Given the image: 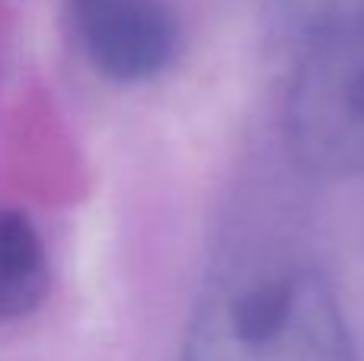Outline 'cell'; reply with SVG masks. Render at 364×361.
<instances>
[{"label":"cell","instance_id":"cell-2","mask_svg":"<svg viewBox=\"0 0 364 361\" xmlns=\"http://www.w3.org/2000/svg\"><path fill=\"white\" fill-rule=\"evenodd\" d=\"M284 102L294 157L314 173H364V19L307 36Z\"/></svg>","mask_w":364,"mask_h":361},{"label":"cell","instance_id":"cell-5","mask_svg":"<svg viewBox=\"0 0 364 361\" xmlns=\"http://www.w3.org/2000/svg\"><path fill=\"white\" fill-rule=\"evenodd\" d=\"M288 6L304 23L307 36L364 19V0H288Z\"/></svg>","mask_w":364,"mask_h":361},{"label":"cell","instance_id":"cell-4","mask_svg":"<svg viewBox=\"0 0 364 361\" xmlns=\"http://www.w3.org/2000/svg\"><path fill=\"white\" fill-rule=\"evenodd\" d=\"M51 288L48 249L19 208L0 205V323L38 311Z\"/></svg>","mask_w":364,"mask_h":361},{"label":"cell","instance_id":"cell-1","mask_svg":"<svg viewBox=\"0 0 364 361\" xmlns=\"http://www.w3.org/2000/svg\"><path fill=\"white\" fill-rule=\"evenodd\" d=\"M182 361H355V349L329 281L307 266L269 262L208 288Z\"/></svg>","mask_w":364,"mask_h":361},{"label":"cell","instance_id":"cell-3","mask_svg":"<svg viewBox=\"0 0 364 361\" xmlns=\"http://www.w3.org/2000/svg\"><path fill=\"white\" fill-rule=\"evenodd\" d=\"M70 19L87 61L106 80H154L176 58L173 0H70Z\"/></svg>","mask_w":364,"mask_h":361}]
</instances>
